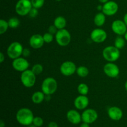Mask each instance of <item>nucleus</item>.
<instances>
[{
  "label": "nucleus",
  "instance_id": "nucleus-1",
  "mask_svg": "<svg viewBox=\"0 0 127 127\" xmlns=\"http://www.w3.org/2000/svg\"><path fill=\"white\" fill-rule=\"evenodd\" d=\"M16 120L19 124L24 126H29L33 123V116L32 110L28 108H21L16 113Z\"/></svg>",
  "mask_w": 127,
  "mask_h": 127
},
{
  "label": "nucleus",
  "instance_id": "nucleus-2",
  "mask_svg": "<svg viewBox=\"0 0 127 127\" xmlns=\"http://www.w3.org/2000/svg\"><path fill=\"white\" fill-rule=\"evenodd\" d=\"M58 84L53 78L48 77L43 81L42 84V91L45 95H52L57 90Z\"/></svg>",
  "mask_w": 127,
  "mask_h": 127
},
{
  "label": "nucleus",
  "instance_id": "nucleus-3",
  "mask_svg": "<svg viewBox=\"0 0 127 127\" xmlns=\"http://www.w3.org/2000/svg\"><path fill=\"white\" fill-rule=\"evenodd\" d=\"M102 56L107 62H114L120 58V50L115 46H108L103 50Z\"/></svg>",
  "mask_w": 127,
  "mask_h": 127
},
{
  "label": "nucleus",
  "instance_id": "nucleus-4",
  "mask_svg": "<svg viewBox=\"0 0 127 127\" xmlns=\"http://www.w3.org/2000/svg\"><path fill=\"white\" fill-rule=\"evenodd\" d=\"M55 40L61 47H66L70 43L71 36L68 30L65 29L58 30L55 34Z\"/></svg>",
  "mask_w": 127,
  "mask_h": 127
},
{
  "label": "nucleus",
  "instance_id": "nucleus-5",
  "mask_svg": "<svg viewBox=\"0 0 127 127\" xmlns=\"http://www.w3.org/2000/svg\"><path fill=\"white\" fill-rule=\"evenodd\" d=\"M32 4L30 0H19L15 6L16 13L21 16L29 15L32 8Z\"/></svg>",
  "mask_w": 127,
  "mask_h": 127
},
{
  "label": "nucleus",
  "instance_id": "nucleus-6",
  "mask_svg": "<svg viewBox=\"0 0 127 127\" xmlns=\"http://www.w3.org/2000/svg\"><path fill=\"white\" fill-rule=\"evenodd\" d=\"M23 49L24 48L21 43L18 42H12L7 47V56L12 60L21 57L22 55Z\"/></svg>",
  "mask_w": 127,
  "mask_h": 127
},
{
  "label": "nucleus",
  "instance_id": "nucleus-7",
  "mask_svg": "<svg viewBox=\"0 0 127 127\" xmlns=\"http://www.w3.org/2000/svg\"><path fill=\"white\" fill-rule=\"evenodd\" d=\"M21 81L25 87L32 88L35 84L36 75L32 70L27 69L21 73Z\"/></svg>",
  "mask_w": 127,
  "mask_h": 127
},
{
  "label": "nucleus",
  "instance_id": "nucleus-8",
  "mask_svg": "<svg viewBox=\"0 0 127 127\" xmlns=\"http://www.w3.org/2000/svg\"><path fill=\"white\" fill-rule=\"evenodd\" d=\"M60 72L63 75L66 76H69L74 74L75 72H76V66L71 61H66V62H63L61 65Z\"/></svg>",
  "mask_w": 127,
  "mask_h": 127
},
{
  "label": "nucleus",
  "instance_id": "nucleus-9",
  "mask_svg": "<svg viewBox=\"0 0 127 127\" xmlns=\"http://www.w3.org/2000/svg\"><path fill=\"white\" fill-rule=\"evenodd\" d=\"M118 10H119V5L116 2L109 1L104 4L102 11L105 16H112L115 15L117 12Z\"/></svg>",
  "mask_w": 127,
  "mask_h": 127
},
{
  "label": "nucleus",
  "instance_id": "nucleus-10",
  "mask_svg": "<svg viewBox=\"0 0 127 127\" xmlns=\"http://www.w3.org/2000/svg\"><path fill=\"white\" fill-rule=\"evenodd\" d=\"M91 39L97 43H102L107 37V32L102 29H95L91 33Z\"/></svg>",
  "mask_w": 127,
  "mask_h": 127
},
{
  "label": "nucleus",
  "instance_id": "nucleus-11",
  "mask_svg": "<svg viewBox=\"0 0 127 127\" xmlns=\"http://www.w3.org/2000/svg\"><path fill=\"white\" fill-rule=\"evenodd\" d=\"M82 121L84 123L91 124L97 120L98 118L97 112L94 109H86L81 115Z\"/></svg>",
  "mask_w": 127,
  "mask_h": 127
},
{
  "label": "nucleus",
  "instance_id": "nucleus-12",
  "mask_svg": "<svg viewBox=\"0 0 127 127\" xmlns=\"http://www.w3.org/2000/svg\"><path fill=\"white\" fill-rule=\"evenodd\" d=\"M104 73L110 78H114L119 76L120 73V69L119 66L113 62H109L104 66Z\"/></svg>",
  "mask_w": 127,
  "mask_h": 127
},
{
  "label": "nucleus",
  "instance_id": "nucleus-13",
  "mask_svg": "<svg viewBox=\"0 0 127 127\" xmlns=\"http://www.w3.org/2000/svg\"><path fill=\"white\" fill-rule=\"evenodd\" d=\"M112 30L118 35L122 36L125 35L127 31V26L124 21L115 20L112 22L111 26Z\"/></svg>",
  "mask_w": 127,
  "mask_h": 127
},
{
  "label": "nucleus",
  "instance_id": "nucleus-14",
  "mask_svg": "<svg viewBox=\"0 0 127 127\" xmlns=\"http://www.w3.org/2000/svg\"><path fill=\"white\" fill-rule=\"evenodd\" d=\"M12 66L15 70L17 71L23 72L28 69L29 66V63L26 58H22V57H19V58L13 60Z\"/></svg>",
  "mask_w": 127,
  "mask_h": 127
},
{
  "label": "nucleus",
  "instance_id": "nucleus-15",
  "mask_svg": "<svg viewBox=\"0 0 127 127\" xmlns=\"http://www.w3.org/2000/svg\"><path fill=\"white\" fill-rule=\"evenodd\" d=\"M43 35L40 34H34L31 36L29 40V44L34 49H39L44 44Z\"/></svg>",
  "mask_w": 127,
  "mask_h": 127
},
{
  "label": "nucleus",
  "instance_id": "nucleus-16",
  "mask_svg": "<svg viewBox=\"0 0 127 127\" xmlns=\"http://www.w3.org/2000/svg\"><path fill=\"white\" fill-rule=\"evenodd\" d=\"M89 103V99L86 95H80L74 99V105L78 110H84L88 106Z\"/></svg>",
  "mask_w": 127,
  "mask_h": 127
},
{
  "label": "nucleus",
  "instance_id": "nucleus-17",
  "mask_svg": "<svg viewBox=\"0 0 127 127\" xmlns=\"http://www.w3.org/2000/svg\"><path fill=\"white\" fill-rule=\"evenodd\" d=\"M107 114L109 118L114 121H119L123 117V112L122 109L116 106L110 107L108 109Z\"/></svg>",
  "mask_w": 127,
  "mask_h": 127
},
{
  "label": "nucleus",
  "instance_id": "nucleus-18",
  "mask_svg": "<svg viewBox=\"0 0 127 127\" xmlns=\"http://www.w3.org/2000/svg\"><path fill=\"white\" fill-rule=\"evenodd\" d=\"M66 117L68 121L72 124L78 125L81 122V115L76 110H70L67 112Z\"/></svg>",
  "mask_w": 127,
  "mask_h": 127
},
{
  "label": "nucleus",
  "instance_id": "nucleus-19",
  "mask_svg": "<svg viewBox=\"0 0 127 127\" xmlns=\"http://www.w3.org/2000/svg\"><path fill=\"white\" fill-rule=\"evenodd\" d=\"M45 99V94L42 91L35 92L32 95V101L35 104L42 103Z\"/></svg>",
  "mask_w": 127,
  "mask_h": 127
},
{
  "label": "nucleus",
  "instance_id": "nucleus-20",
  "mask_svg": "<svg viewBox=\"0 0 127 127\" xmlns=\"http://www.w3.org/2000/svg\"><path fill=\"white\" fill-rule=\"evenodd\" d=\"M53 24L58 30L63 29L65 28L66 26V19L63 16H58L55 19Z\"/></svg>",
  "mask_w": 127,
  "mask_h": 127
},
{
  "label": "nucleus",
  "instance_id": "nucleus-21",
  "mask_svg": "<svg viewBox=\"0 0 127 127\" xmlns=\"http://www.w3.org/2000/svg\"><path fill=\"white\" fill-rule=\"evenodd\" d=\"M105 15L103 12H99L94 17V24L98 27H101L105 24Z\"/></svg>",
  "mask_w": 127,
  "mask_h": 127
},
{
  "label": "nucleus",
  "instance_id": "nucleus-22",
  "mask_svg": "<svg viewBox=\"0 0 127 127\" xmlns=\"http://www.w3.org/2000/svg\"><path fill=\"white\" fill-rule=\"evenodd\" d=\"M89 69L87 67L84 66H81L77 68L76 69V73L79 77L81 78H85L89 74Z\"/></svg>",
  "mask_w": 127,
  "mask_h": 127
},
{
  "label": "nucleus",
  "instance_id": "nucleus-23",
  "mask_svg": "<svg viewBox=\"0 0 127 127\" xmlns=\"http://www.w3.org/2000/svg\"><path fill=\"white\" fill-rule=\"evenodd\" d=\"M125 45V38H123L122 36L119 35L116 38L114 42V46L119 48V50L122 49Z\"/></svg>",
  "mask_w": 127,
  "mask_h": 127
},
{
  "label": "nucleus",
  "instance_id": "nucleus-24",
  "mask_svg": "<svg viewBox=\"0 0 127 127\" xmlns=\"http://www.w3.org/2000/svg\"><path fill=\"white\" fill-rule=\"evenodd\" d=\"M89 87L85 83H81L78 86V91L80 95H86L89 93Z\"/></svg>",
  "mask_w": 127,
  "mask_h": 127
},
{
  "label": "nucleus",
  "instance_id": "nucleus-25",
  "mask_svg": "<svg viewBox=\"0 0 127 127\" xmlns=\"http://www.w3.org/2000/svg\"><path fill=\"white\" fill-rule=\"evenodd\" d=\"M9 27L11 29H16L20 25V21L17 17H11L8 20Z\"/></svg>",
  "mask_w": 127,
  "mask_h": 127
},
{
  "label": "nucleus",
  "instance_id": "nucleus-26",
  "mask_svg": "<svg viewBox=\"0 0 127 127\" xmlns=\"http://www.w3.org/2000/svg\"><path fill=\"white\" fill-rule=\"evenodd\" d=\"M8 22L4 19L0 20V34L2 35L7 31L9 28Z\"/></svg>",
  "mask_w": 127,
  "mask_h": 127
},
{
  "label": "nucleus",
  "instance_id": "nucleus-27",
  "mask_svg": "<svg viewBox=\"0 0 127 127\" xmlns=\"http://www.w3.org/2000/svg\"><path fill=\"white\" fill-rule=\"evenodd\" d=\"M31 70L33 71V73H34L35 75H39L41 73H42L43 70V68L42 66V64H39V63H37V64H34V65L32 66V69Z\"/></svg>",
  "mask_w": 127,
  "mask_h": 127
},
{
  "label": "nucleus",
  "instance_id": "nucleus-28",
  "mask_svg": "<svg viewBox=\"0 0 127 127\" xmlns=\"http://www.w3.org/2000/svg\"><path fill=\"white\" fill-rule=\"evenodd\" d=\"M32 2V7L37 9H40L43 6L45 0H31Z\"/></svg>",
  "mask_w": 127,
  "mask_h": 127
},
{
  "label": "nucleus",
  "instance_id": "nucleus-29",
  "mask_svg": "<svg viewBox=\"0 0 127 127\" xmlns=\"http://www.w3.org/2000/svg\"><path fill=\"white\" fill-rule=\"evenodd\" d=\"M43 40H44L45 43H50L53 40V35L52 34V33H49V32H47V33H45L43 35Z\"/></svg>",
  "mask_w": 127,
  "mask_h": 127
},
{
  "label": "nucleus",
  "instance_id": "nucleus-30",
  "mask_svg": "<svg viewBox=\"0 0 127 127\" xmlns=\"http://www.w3.org/2000/svg\"><path fill=\"white\" fill-rule=\"evenodd\" d=\"M32 124L37 127H42L43 124V120L40 117H35Z\"/></svg>",
  "mask_w": 127,
  "mask_h": 127
},
{
  "label": "nucleus",
  "instance_id": "nucleus-31",
  "mask_svg": "<svg viewBox=\"0 0 127 127\" xmlns=\"http://www.w3.org/2000/svg\"><path fill=\"white\" fill-rule=\"evenodd\" d=\"M38 14V9L35 8V7H32V8L31 9L30 12L29 13V16L31 17H32V18H34V17H37Z\"/></svg>",
  "mask_w": 127,
  "mask_h": 127
},
{
  "label": "nucleus",
  "instance_id": "nucleus-32",
  "mask_svg": "<svg viewBox=\"0 0 127 127\" xmlns=\"http://www.w3.org/2000/svg\"><path fill=\"white\" fill-rule=\"evenodd\" d=\"M58 29L55 27L54 24L52 25V26H50L49 27H48V31L49 33H52L53 35H55L57 33V32H58Z\"/></svg>",
  "mask_w": 127,
  "mask_h": 127
},
{
  "label": "nucleus",
  "instance_id": "nucleus-33",
  "mask_svg": "<svg viewBox=\"0 0 127 127\" xmlns=\"http://www.w3.org/2000/svg\"><path fill=\"white\" fill-rule=\"evenodd\" d=\"M30 55H31V51H30V50L27 48H24L22 55L24 57H25V58H27V57H29Z\"/></svg>",
  "mask_w": 127,
  "mask_h": 127
},
{
  "label": "nucleus",
  "instance_id": "nucleus-34",
  "mask_svg": "<svg viewBox=\"0 0 127 127\" xmlns=\"http://www.w3.org/2000/svg\"><path fill=\"white\" fill-rule=\"evenodd\" d=\"M48 127H58V124L55 122H51L48 124Z\"/></svg>",
  "mask_w": 127,
  "mask_h": 127
},
{
  "label": "nucleus",
  "instance_id": "nucleus-35",
  "mask_svg": "<svg viewBox=\"0 0 127 127\" xmlns=\"http://www.w3.org/2000/svg\"><path fill=\"white\" fill-rule=\"evenodd\" d=\"M4 60H5L4 55V54L2 52H1V53H0V62L2 63H3L4 61Z\"/></svg>",
  "mask_w": 127,
  "mask_h": 127
},
{
  "label": "nucleus",
  "instance_id": "nucleus-36",
  "mask_svg": "<svg viewBox=\"0 0 127 127\" xmlns=\"http://www.w3.org/2000/svg\"><path fill=\"white\" fill-rule=\"evenodd\" d=\"M79 127H90L89 126V124H87V123H84L83 122L81 125H80Z\"/></svg>",
  "mask_w": 127,
  "mask_h": 127
},
{
  "label": "nucleus",
  "instance_id": "nucleus-37",
  "mask_svg": "<svg viewBox=\"0 0 127 127\" xmlns=\"http://www.w3.org/2000/svg\"><path fill=\"white\" fill-rule=\"evenodd\" d=\"M124 22L125 23V24H126L127 26V13H126L125 15H124Z\"/></svg>",
  "mask_w": 127,
  "mask_h": 127
},
{
  "label": "nucleus",
  "instance_id": "nucleus-38",
  "mask_svg": "<svg viewBox=\"0 0 127 127\" xmlns=\"http://www.w3.org/2000/svg\"><path fill=\"white\" fill-rule=\"evenodd\" d=\"M5 127V124L2 120H1L0 122V127Z\"/></svg>",
  "mask_w": 127,
  "mask_h": 127
},
{
  "label": "nucleus",
  "instance_id": "nucleus-39",
  "mask_svg": "<svg viewBox=\"0 0 127 127\" xmlns=\"http://www.w3.org/2000/svg\"><path fill=\"white\" fill-rule=\"evenodd\" d=\"M109 1V0H99V2H100L101 3H104V4L105 3V2H108Z\"/></svg>",
  "mask_w": 127,
  "mask_h": 127
},
{
  "label": "nucleus",
  "instance_id": "nucleus-40",
  "mask_svg": "<svg viewBox=\"0 0 127 127\" xmlns=\"http://www.w3.org/2000/svg\"><path fill=\"white\" fill-rule=\"evenodd\" d=\"M102 7L103 6H101V5H99V6H97V10H99V11H100V10H102Z\"/></svg>",
  "mask_w": 127,
  "mask_h": 127
},
{
  "label": "nucleus",
  "instance_id": "nucleus-41",
  "mask_svg": "<svg viewBox=\"0 0 127 127\" xmlns=\"http://www.w3.org/2000/svg\"><path fill=\"white\" fill-rule=\"evenodd\" d=\"M124 38H125V40L127 41V31L126 33H125V35H124Z\"/></svg>",
  "mask_w": 127,
  "mask_h": 127
},
{
  "label": "nucleus",
  "instance_id": "nucleus-42",
  "mask_svg": "<svg viewBox=\"0 0 127 127\" xmlns=\"http://www.w3.org/2000/svg\"><path fill=\"white\" fill-rule=\"evenodd\" d=\"M125 89H126V91L127 92V81L126 82H125Z\"/></svg>",
  "mask_w": 127,
  "mask_h": 127
},
{
  "label": "nucleus",
  "instance_id": "nucleus-43",
  "mask_svg": "<svg viewBox=\"0 0 127 127\" xmlns=\"http://www.w3.org/2000/svg\"><path fill=\"white\" fill-rule=\"evenodd\" d=\"M28 127H37L35 126L34 125H32V124H31V125H29V126H28Z\"/></svg>",
  "mask_w": 127,
  "mask_h": 127
},
{
  "label": "nucleus",
  "instance_id": "nucleus-44",
  "mask_svg": "<svg viewBox=\"0 0 127 127\" xmlns=\"http://www.w3.org/2000/svg\"><path fill=\"white\" fill-rule=\"evenodd\" d=\"M56 1H62V0H56Z\"/></svg>",
  "mask_w": 127,
  "mask_h": 127
}]
</instances>
